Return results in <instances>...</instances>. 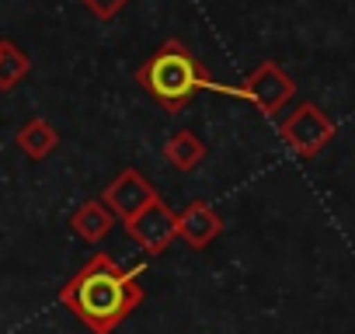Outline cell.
<instances>
[{
    "label": "cell",
    "instance_id": "obj_4",
    "mask_svg": "<svg viewBox=\"0 0 355 334\" xmlns=\"http://www.w3.org/2000/svg\"><path fill=\"white\" fill-rule=\"evenodd\" d=\"M230 94L251 101L261 115H279V112L293 101L296 80H293L275 60H265V63H258V67L248 73V80H244L241 87H230Z\"/></svg>",
    "mask_w": 355,
    "mask_h": 334
},
{
    "label": "cell",
    "instance_id": "obj_10",
    "mask_svg": "<svg viewBox=\"0 0 355 334\" xmlns=\"http://www.w3.org/2000/svg\"><path fill=\"white\" fill-rule=\"evenodd\" d=\"M15 143H18V150L28 157V160H46L56 146H60V132L46 122V118H28L18 132H15Z\"/></svg>",
    "mask_w": 355,
    "mask_h": 334
},
{
    "label": "cell",
    "instance_id": "obj_5",
    "mask_svg": "<svg viewBox=\"0 0 355 334\" xmlns=\"http://www.w3.org/2000/svg\"><path fill=\"white\" fill-rule=\"evenodd\" d=\"M125 234L146 254H164L178 240V213L164 199H153L143 213H136L132 220H125Z\"/></svg>",
    "mask_w": 355,
    "mask_h": 334
},
{
    "label": "cell",
    "instance_id": "obj_6",
    "mask_svg": "<svg viewBox=\"0 0 355 334\" xmlns=\"http://www.w3.org/2000/svg\"><path fill=\"white\" fill-rule=\"evenodd\" d=\"M101 199H105L108 209L125 223V220H132L136 213H143V209H146L153 199H160V195H157V188L136 171V167H122V171L105 185Z\"/></svg>",
    "mask_w": 355,
    "mask_h": 334
},
{
    "label": "cell",
    "instance_id": "obj_11",
    "mask_svg": "<svg viewBox=\"0 0 355 334\" xmlns=\"http://www.w3.org/2000/svg\"><path fill=\"white\" fill-rule=\"evenodd\" d=\"M32 70V60L25 49H18L11 39H0V91H15Z\"/></svg>",
    "mask_w": 355,
    "mask_h": 334
},
{
    "label": "cell",
    "instance_id": "obj_2",
    "mask_svg": "<svg viewBox=\"0 0 355 334\" xmlns=\"http://www.w3.org/2000/svg\"><path fill=\"white\" fill-rule=\"evenodd\" d=\"M136 84L167 112H182L199 91H216V94H230V87L213 84L209 70L178 42L167 39L150 60L139 63L136 70Z\"/></svg>",
    "mask_w": 355,
    "mask_h": 334
},
{
    "label": "cell",
    "instance_id": "obj_1",
    "mask_svg": "<svg viewBox=\"0 0 355 334\" xmlns=\"http://www.w3.org/2000/svg\"><path fill=\"white\" fill-rule=\"evenodd\" d=\"M139 275H143V265L122 268L112 254H94L60 289V303L91 334H112L146 299V292L139 285Z\"/></svg>",
    "mask_w": 355,
    "mask_h": 334
},
{
    "label": "cell",
    "instance_id": "obj_3",
    "mask_svg": "<svg viewBox=\"0 0 355 334\" xmlns=\"http://www.w3.org/2000/svg\"><path fill=\"white\" fill-rule=\"evenodd\" d=\"M334 118L320 108V105H313V101H303V105H296L282 122H279V136H282V143L296 153V157H303V160H310V157H317L331 139H334Z\"/></svg>",
    "mask_w": 355,
    "mask_h": 334
},
{
    "label": "cell",
    "instance_id": "obj_7",
    "mask_svg": "<svg viewBox=\"0 0 355 334\" xmlns=\"http://www.w3.org/2000/svg\"><path fill=\"white\" fill-rule=\"evenodd\" d=\"M220 234H223V216L206 199H192L182 213H178V237H182L192 251H206Z\"/></svg>",
    "mask_w": 355,
    "mask_h": 334
},
{
    "label": "cell",
    "instance_id": "obj_8",
    "mask_svg": "<svg viewBox=\"0 0 355 334\" xmlns=\"http://www.w3.org/2000/svg\"><path fill=\"white\" fill-rule=\"evenodd\" d=\"M115 213L108 209V202L98 195V199H87L80 209H73V216H70V230L84 240V244H101L108 234H112V227H115Z\"/></svg>",
    "mask_w": 355,
    "mask_h": 334
},
{
    "label": "cell",
    "instance_id": "obj_12",
    "mask_svg": "<svg viewBox=\"0 0 355 334\" xmlns=\"http://www.w3.org/2000/svg\"><path fill=\"white\" fill-rule=\"evenodd\" d=\"M80 4H84L98 21H112V18L122 15V8L129 4V0H80Z\"/></svg>",
    "mask_w": 355,
    "mask_h": 334
},
{
    "label": "cell",
    "instance_id": "obj_9",
    "mask_svg": "<svg viewBox=\"0 0 355 334\" xmlns=\"http://www.w3.org/2000/svg\"><path fill=\"white\" fill-rule=\"evenodd\" d=\"M164 160L174 167V171L192 175V171H199L202 160H206V143H202L192 129H178V132L164 143Z\"/></svg>",
    "mask_w": 355,
    "mask_h": 334
}]
</instances>
